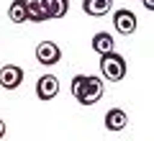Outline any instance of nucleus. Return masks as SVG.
<instances>
[{
  "label": "nucleus",
  "instance_id": "f257e3e1",
  "mask_svg": "<svg viewBox=\"0 0 154 141\" xmlns=\"http://www.w3.org/2000/svg\"><path fill=\"white\" fill-rule=\"evenodd\" d=\"M100 75L108 82H121L126 77V59L116 51H108V54L100 57Z\"/></svg>",
  "mask_w": 154,
  "mask_h": 141
},
{
  "label": "nucleus",
  "instance_id": "f03ea898",
  "mask_svg": "<svg viewBox=\"0 0 154 141\" xmlns=\"http://www.w3.org/2000/svg\"><path fill=\"white\" fill-rule=\"evenodd\" d=\"M103 92H105L103 77H95V75H90V77H88V82H85V90H82V95L77 98V103H80V105H85V108H90V105H95L100 98H103Z\"/></svg>",
  "mask_w": 154,
  "mask_h": 141
},
{
  "label": "nucleus",
  "instance_id": "7ed1b4c3",
  "mask_svg": "<svg viewBox=\"0 0 154 141\" xmlns=\"http://www.w3.org/2000/svg\"><path fill=\"white\" fill-rule=\"evenodd\" d=\"M59 59H62V49H59V44H54V41H41V44L36 46V62H38V64H44V67H54Z\"/></svg>",
  "mask_w": 154,
  "mask_h": 141
},
{
  "label": "nucleus",
  "instance_id": "20e7f679",
  "mask_svg": "<svg viewBox=\"0 0 154 141\" xmlns=\"http://www.w3.org/2000/svg\"><path fill=\"white\" fill-rule=\"evenodd\" d=\"M136 16H134V11H128V8H118V11L113 13V26L116 31L121 33V36H131L134 31H136Z\"/></svg>",
  "mask_w": 154,
  "mask_h": 141
},
{
  "label": "nucleus",
  "instance_id": "39448f33",
  "mask_svg": "<svg viewBox=\"0 0 154 141\" xmlns=\"http://www.w3.org/2000/svg\"><path fill=\"white\" fill-rule=\"evenodd\" d=\"M57 92H59V80L54 75L38 77V82H36V98L38 100H51V98H57Z\"/></svg>",
  "mask_w": 154,
  "mask_h": 141
},
{
  "label": "nucleus",
  "instance_id": "423d86ee",
  "mask_svg": "<svg viewBox=\"0 0 154 141\" xmlns=\"http://www.w3.org/2000/svg\"><path fill=\"white\" fill-rule=\"evenodd\" d=\"M23 82V69L16 64H5L3 69H0V87H5V90H16V87H21Z\"/></svg>",
  "mask_w": 154,
  "mask_h": 141
},
{
  "label": "nucleus",
  "instance_id": "0eeeda50",
  "mask_svg": "<svg viewBox=\"0 0 154 141\" xmlns=\"http://www.w3.org/2000/svg\"><path fill=\"white\" fill-rule=\"evenodd\" d=\"M103 123H105V128L108 131H123L126 128V123H128V113L123 108H110L108 113H105V118H103Z\"/></svg>",
  "mask_w": 154,
  "mask_h": 141
},
{
  "label": "nucleus",
  "instance_id": "6e6552de",
  "mask_svg": "<svg viewBox=\"0 0 154 141\" xmlns=\"http://www.w3.org/2000/svg\"><path fill=\"white\" fill-rule=\"evenodd\" d=\"M82 11L93 18H103L113 11V0H82Z\"/></svg>",
  "mask_w": 154,
  "mask_h": 141
},
{
  "label": "nucleus",
  "instance_id": "1a4fd4ad",
  "mask_svg": "<svg viewBox=\"0 0 154 141\" xmlns=\"http://www.w3.org/2000/svg\"><path fill=\"white\" fill-rule=\"evenodd\" d=\"M26 5H28V21H33V23L51 21L49 11H46V0H26Z\"/></svg>",
  "mask_w": 154,
  "mask_h": 141
},
{
  "label": "nucleus",
  "instance_id": "9d476101",
  "mask_svg": "<svg viewBox=\"0 0 154 141\" xmlns=\"http://www.w3.org/2000/svg\"><path fill=\"white\" fill-rule=\"evenodd\" d=\"M8 18H11L13 23H26L28 21V5H26V0H13L11 8H8Z\"/></svg>",
  "mask_w": 154,
  "mask_h": 141
},
{
  "label": "nucleus",
  "instance_id": "9b49d317",
  "mask_svg": "<svg viewBox=\"0 0 154 141\" xmlns=\"http://www.w3.org/2000/svg\"><path fill=\"white\" fill-rule=\"evenodd\" d=\"M113 46H116V41H113L110 33L100 31V33H95V36H93V51H98L100 57L108 54V51H113Z\"/></svg>",
  "mask_w": 154,
  "mask_h": 141
},
{
  "label": "nucleus",
  "instance_id": "f8f14e48",
  "mask_svg": "<svg viewBox=\"0 0 154 141\" xmlns=\"http://www.w3.org/2000/svg\"><path fill=\"white\" fill-rule=\"evenodd\" d=\"M46 11H49V18H51V21L64 18L67 11H69V0H46Z\"/></svg>",
  "mask_w": 154,
  "mask_h": 141
},
{
  "label": "nucleus",
  "instance_id": "ddd939ff",
  "mask_svg": "<svg viewBox=\"0 0 154 141\" xmlns=\"http://www.w3.org/2000/svg\"><path fill=\"white\" fill-rule=\"evenodd\" d=\"M85 82H88V75H77V77H72V95H75V98H80V95H82Z\"/></svg>",
  "mask_w": 154,
  "mask_h": 141
},
{
  "label": "nucleus",
  "instance_id": "4468645a",
  "mask_svg": "<svg viewBox=\"0 0 154 141\" xmlns=\"http://www.w3.org/2000/svg\"><path fill=\"white\" fill-rule=\"evenodd\" d=\"M3 139H5V121L0 118V141H3Z\"/></svg>",
  "mask_w": 154,
  "mask_h": 141
},
{
  "label": "nucleus",
  "instance_id": "2eb2a0df",
  "mask_svg": "<svg viewBox=\"0 0 154 141\" xmlns=\"http://www.w3.org/2000/svg\"><path fill=\"white\" fill-rule=\"evenodd\" d=\"M144 8H149V11H154V0H141Z\"/></svg>",
  "mask_w": 154,
  "mask_h": 141
}]
</instances>
